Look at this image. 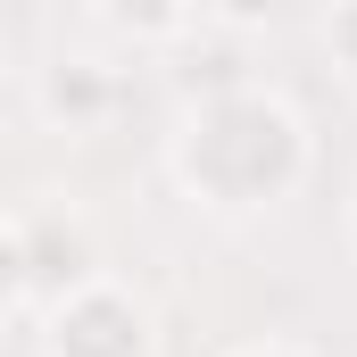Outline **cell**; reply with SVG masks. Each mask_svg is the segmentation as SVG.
<instances>
[{"instance_id": "6da1fadb", "label": "cell", "mask_w": 357, "mask_h": 357, "mask_svg": "<svg viewBox=\"0 0 357 357\" xmlns=\"http://www.w3.org/2000/svg\"><path fill=\"white\" fill-rule=\"evenodd\" d=\"M183 183L216 208H266L282 183L299 175V125L291 108H274L266 91H233V100H208L191 125H183L175 150Z\"/></svg>"}, {"instance_id": "7a4b0ae2", "label": "cell", "mask_w": 357, "mask_h": 357, "mask_svg": "<svg viewBox=\"0 0 357 357\" xmlns=\"http://www.w3.org/2000/svg\"><path fill=\"white\" fill-rule=\"evenodd\" d=\"M8 274H17V307H59L67 291L100 282L91 274V233L67 208H25L8 225Z\"/></svg>"}, {"instance_id": "3957f363", "label": "cell", "mask_w": 357, "mask_h": 357, "mask_svg": "<svg viewBox=\"0 0 357 357\" xmlns=\"http://www.w3.org/2000/svg\"><path fill=\"white\" fill-rule=\"evenodd\" d=\"M50 357H150V316L116 282H84L50 307Z\"/></svg>"}, {"instance_id": "277c9868", "label": "cell", "mask_w": 357, "mask_h": 357, "mask_svg": "<svg viewBox=\"0 0 357 357\" xmlns=\"http://www.w3.org/2000/svg\"><path fill=\"white\" fill-rule=\"evenodd\" d=\"M108 100H116V84H108V67H91V59H59V67L42 75V116L67 125V133H91V125L108 116Z\"/></svg>"}, {"instance_id": "5b68a950", "label": "cell", "mask_w": 357, "mask_h": 357, "mask_svg": "<svg viewBox=\"0 0 357 357\" xmlns=\"http://www.w3.org/2000/svg\"><path fill=\"white\" fill-rule=\"evenodd\" d=\"M100 17L116 33H133V42H167V33H183L191 0H100Z\"/></svg>"}, {"instance_id": "8992f818", "label": "cell", "mask_w": 357, "mask_h": 357, "mask_svg": "<svg viewBox=\"0 0 357 357\" xmlns=\"http://www.w3.org/2000/svg\"><path fill=\"white\" fill-rule=\"evenodd\" d=\"M324 42L341 50V67H349V75H357V0H341V8L324 17Z\"/></svg>"}]
</instances>
